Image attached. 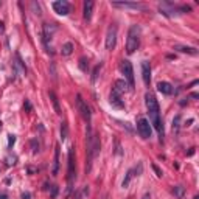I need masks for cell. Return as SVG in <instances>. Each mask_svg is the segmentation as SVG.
Instances as JSON below:
<instances>
[{"label":"cell","instance_id":"cell-1","mask_svg":"<svg viewBox=\"0 0 199 199\" xmlns=\"http://www.w3.org/2000/svg\"><path fill=\"white\" fill-rule=\"evenodd\" d=\"M145 104H146V109H148V114H149V120H151V124L156 128V131L159 132L160 140H163V135H165V131H163V123L160 118V107L159 103L156 100V97L153 93H146L145 95Z\"/></svg>","mask_w":199,"mask_h":199},{"label":"cell","instance_id":"cell-2","mask_svg":"<svg viewBox=\"0 0 199 199\" xmlns=\"http://www.w3.org/2000/svg\"><path fill=\"white\" fill-rule=\"evenodd\" d=\"M139 47H140V27L131 25V28L128 31V40H126V53L132 55Z\"/></svg>","mask_w":199,"mask_h":199},{"label":"cell","instance_id":"cell-3","mask_svg":"<svg viewBox=\"0 0 199 199\" xmlns=\"http://www.w3.org/2000/svg\"><path fill=\"white\" fill-rule=\"evenodd\" d=\"M67 163H69V168H67V181H69V190L67 193L72 191V185L76 179V168H75V149L70 148L69 149V159H67Z\"/></svg>","mask_w":199,"mask_h":199},{"label":"cell","instance_id":"cell-4","mask_svg":"<svg viewBox=\"0 0 199 199\" xmlns=\"http://www.w3.org/2000/svg\"><path fill=\"white\" fill-rule=\"evenodd\" d=\"M121 72H123V75L126 78V82H128L129 89H134V69H132V64L128 59L121 61Z\"/></svg>","mask_w":199,"mask_h":199},{"label":"cell","instance_id":"cell-5","mask_svg":"<svg viewBox=\"0 0 199 199\" xmlns=\"http://www.w3.org/2000/svg\"><path fill=\"white\" fill-rule=\"evenodd\" d=\"M137 131L142 139H151V124L145 117H139L137 120Z\"/></svg>","mask_w":199,"mask_h":199},{"label":"cell","instance_id":"cell-6","mask_svg":"<svg viewBox=\"0 0 199 199\" xmlns=\"http://www.w3.org/2000/svg\"><path fill=\"white\" fill-rule=\"evenodd\" d=\"M76 107H78V111H80L81 117L86 120L87 123H90V118H92V114H90V109H89V106H87V103L82 100V97H81L80 93L76 95Z\"/></svg>","mask_w":199,"mask_h":199},{"label":"cell","instance_id":"cell-7","mask_svg":"<svg viewBox=\"0 0 199 199\" xmlns=\"http://www.w3.org/2000/svg\"><path fill=\"white\" fill-rule=\"evenodd\" d=\"M115 44H117V25H111L106 33V48L114 50Z\"/></svg>","mask_w":199,"mask_h":199},{"label":"cell","instance_id":"cell-8","mask_svg":"<svg viewBox=\"0 0 199 199\" xmlns=\"http://www.w3.org/2000/svg\"><path fill=\"white\" fill-rule=\"evenodd\" d=\"M53 9L59 16H67L70 13V5L65 0H58V2H53Z\"/></svg>","mask_w":199,"mask_h":199},{"label":"cell","instance_id":"cell-9","mask_svg":"<svg viewBox=\"0 0 199 199\" xmlns=\"http://www.w3.org/2000/svg\"><path fill=\"white\" fill-rule=\"evenodd\" d=\"M142 78H143V82L146 86H149V82H151V65L148 61L142 62Z\"/></svg>","mask_w":199,"mask_h":199},{"label":"cell","instance_id":"cell-10","mask_svg":"<svg viewBox=\"0 0 199 199\" xmlns=\"http://www.w3.org/2000/svg\"><path fill=\"white\" fill-rule=\"evenodd\" d=\"M112 6H117V8H131V9H145L143 5L132 3V2H112Z\"/></svg>","mask_w":199,"mask_h":199},{"label":"cell","instance_id":"cell-11","mask_svg":"<svg viewBox=\"0 0 199 199\" xmlns=\"http://www.w3.org/2000/svg\"><path fill=\"white\" fill-rule=\"evenodd\" d=\"M111 104L115 106V107H118V109L124 107V103L121 100V95H120L115 89H112V92H111Z\"/></svg>","mask_w":199,"mask_h":199},{"label":"cell","instance_id":"cell-12","mask_svg":"<svg viewBox=\"0 0 199 199\" xmlns=\"http://www.w3.org/2000/svg\"><path fill=\"white\" fill-rule=\"evenodd\" d=\"M82 13H84V19L90 20L92 19V13H93V2L92 0H86L82 5Z\"/></svg>","mask_w":199,"mask_h":199},{"label":"cell","instance_id":"cell-13","mask_svg":"<svg viewBox=\"0 0 199 199\" xmlns=\"http://www.w3.org/2000/svg\"><path fill=\"white\" fill-rule=\"evenodd\" d=\"M59 173V145L55 146V159H53V166H51V174L56 176Z\"/></svg>","mask_w":199,"mask_h":199},{"label":"cell","instance_id":"cell-14","mask_svg":"<svg viewBox=\"0 0 199 199\" xmlns=\"http://www.w3.org/2000/svg\"><path fill=\"white\" fill-rule=\"evenodd\" d=\"M157 90L160 93H163V95H171L173 93V86L170 82H166V81H160L157 84Z\"/></svg>","mask_w":199,"mask_h":199},{"label":"cell","instance_id":"cell-15","mask_svg":"<svg viewBox=\"0 0 199 199\" xmlns=\"http://www.w3.org/2000/svg\"><path fill=\"white\" fill-rule=\"evenodd\" d=\"M174 50L181 51V53H187V55H198V50L195 47H188V45H174Z\"/></svg>","mask_w":199,"mask_h":199},{"label":"cell","instance_id":"cell-16","mask_svg":"<svg viewBox=\"0 0 199 199\" xmlns=\"http://www.w3.org/2000/svg\"><path fill=\"white\" fill-rule=\"evenodd\" d=\"M48 97H50V100H51V104H53V107H55V112H56L58 115H61V107H59V100H58L56 93H55L53 90H50V92H48Z\"/></svg>","mask_w":199,"mask_h":199},{"label":"cell","instance_id":"cell-17","mask_svg":"<svg viewBox=\"0 0 199 199\" xmlns=\"http://www.w3.org/2000/svg\"><path fill=\"white\" fill-rule=\"evenodd\" d=\"M128 87H129V86H128V82H126L124 80L115 81V86H114V89H115V90L118 92L120 95H121L123 92H126V90H128Z\"/></svg>","mask_w":199,"mask_h":199},{"label":"cell","instance_id":"cell-18","mask_svg":"<svg viewBox=\"0 0 199 199\" xmlns=\"http://www.w3.org/2000/svg\"><path fill=\"white\" fill-rule=\"evenodd\" d=\"M61 53H62V56H70L73 53V44L72 42H65L62 45V48H61Z\"/></svg>","mask_w":199,"mask_h":199},{"label":"cell","instance_id":"cell-19","mask_svg":"<svg viewBox=\"0 0 199 199\" xmlns=\"http://www.w3.org/2000/svg\"><path fill=\"white\" fill-rule=\"evenodd\" d=\"M132 177H134V171H132V168L126 173V176H124V179H123V182H121V187L123 188H128L129 187V184H131V181H132Z\"/></svg>","mask_w":199,"mask_h":199},{"label":"cell","instance_id":"cell-20","mask_svg":"<svg viewBox=\"0 0 199 199\" xmlns=\"http://www.w3.org/2000/svg\"><path fill=\"white\" fill-rule=\"evenodd\" d=\"M173 193H174V196L179 199H182L185 196V187H182V185H176L174 188H173Z\"/></svg>","mask_w":199,"mask_h":199},{"label":"cell","instance_id":"cell-21","mask_svg":"<svg viewBox=\"0 0 199 199\" xmlns=\"http://www.w3.org/2000/svg\"><path fill=\"white\" fill-rule=\"evenodd\" d=\"M67 135H69V126H67L65 121H62V123H61V140L64 142V140L67 139Z\"/></svg>","mask_w":199,"mask_h":199},{"label":"cell","instance_id":"cell-22","mask_svg":"<svg viewBox=\"0 0 199 199\" xmlns=\"http://www.w3.org/2000/svg\"><path fill=\"white\" fill-rule=\"evenodd\" d=\"M87 196H89V187L86 185V187L81 188V191L75 196V199H87Z\"/></svg>","mask_w":199,"mask_h":199},{"label":"cell","instance_id":"cell-23","mask_svg":"<svg viewBox=\"0 0 199 199\" xmlns=\"http://www.w3.org/2000/svg\"><path fill=\"white\" fill-rule=\"evenodd\" d=\"M101 67H103V64L100 62L95 69H93V73H92V82H95V81L98 80V73H100V70H101Z\"/></svg>","mask_w":199,"mask_h":199},{"label":"cell","instance_id":"cell-24","mask_svg":"<svg viewBox=\"0 0 199 199\" xmlns=\"http://www.w3.org/2000/svg\"><path fill=\"white\" fill-rule=\"evenodd\" d=\"M87 67H89V61L86 58H81L80 59V69L82 72H87Z\"/></svg>","mask_w":199,"mask_h":199},{"label":"cell","instance_id":"cell-25","mask_svg":"<svg viewBox=\"0 0 199 199\" xmlns=\"http://www.w3.org/2000/svg\"><path fill=\"white\" fill-rule=\"evenodd\" d=\"M179 123H181V115H176L173 120V131H176V132L179 131V126H181Z\"/></svg>","mask_w":199,"mask_h":199},{"label":"cell","instance_id":"cell-26","mask_svg":"<svg viewBox=\"0 0 199 199\" xmlns=\"http://www.w3.org/2000/svg\"><path fill=\"white\" fill-rule=\"evenodd\" d=\"M132 171L135 173L134 176H140V174H142V171H143V165H142V163H139L135 168H132Z\"/></svg>","mask_w":199,"mask_h":199},{"label":"cell","instance_id":"cell-27","mask_svg":"<svg viewBox=\"0 0 199 199\" xmlns=\"http://www.w3.org/2000/svg\"><path fill=\"white\" fill-rule=\"evenodd\" d=\"M153 170H154V173H156V176H157V177H162V176H163L162 170H160V168L157 166V165H153Z\"/></svg>","mask_w":199,"mask_h":199},{"label":"cell","instance_id":"cell-28","mask_svg":"<svg viewBox=\"0 0 199 199\" xmlns=\"http://www.w3.org/2000/svg\"><path fill=\"white\" fill-rule=\"evenodd\" d=\"M51 78L53 81H56V70H55V64L51 62Z\"/></svg>","mask_w":199,"mask_h":199},{"label":"cell","instance_id":"cell-29","mask_svg":"<svg viewBox=\"0 0 199 199\" xmlns=\"http://www.w3.org/2000/svg\"><path fill=\"white\" fill-rule=\"evenodd\" d=\"M14 142H16V137H14V135H9V140H8V145L11 146V145H14Z\"/></svg>","mask_w":199,"mask_h":199},{"label":"cell","instance_id":"cell-30","mask_svg":"<svg viewBox=\"0 0 199 199\" xmlns=\"http://www.w3.org/2000/svg\"><path fill=\"white\" fill-rule=\"evenodd\" d=\"M25 107H27V111H31V104L28 101H25Z\"/></svg>","mask_w":199,"mask_h":199},{"label":"cell","instance_id":"cell-31","mask_svg":"<svg viewBox=\"0 0 199 199\" xmlns=\"http://www.w3.org/2000/svg\"><path fill=\"white\" fill-rule=\"evenodd\" d=\"M56 193H58V188H56V187H53V191H51V196H56Z\"/></svg>","mask_w":199,"mask_h":199},{"label":"cell","instance_id":"cell-32","mask_svg":"<svg viewBox=\"0 0 199 199\" xmlns=\"http://www.w3.org/2000/svg\"><path fill=\"white\" fill-rule=\"evenodd\" d=\"M3 30H5V27H3V22H0V33H3Z\"/></svg>","mask_w":199,"mask_h":199},{"label":"cell","instance_id":"cell-33","mask_svg":"<svg viewBox=\"0 0 199 199\" xmlns=\"http://www.w3.org/2000/svg\"><path fill=\"white\" fill-rule=\"evenodd\" d=\"M142 199H151V195H149V193H146V195H145Z\"/></svg>","mask_w":199,"mask_h":199},{"label":"cell","instance_id":"cell-34","mask_svg":"<svg viewBox=\"0 0 199 199\" xmlns=\"http://www.w3.org/2000/svg\"><path fill=\"white\" fill-rule=\"evenodd\" d=\"M22 198H24V199H28V198H30V193H25V195H24Z\"/></svg>","mask_w":199,"mask_h":199},{"label":"cell","instance_id":"cell-35","mask_svg":"<svg viewBox=\"0 0 199 199\" xmlns=\"http://www.w3.org/2000/svg\"><path fill=\"white\" fill-rule=\"evenodd\" d=\"M0 199H8V196H5V195H2V196H0Z\"/></svg>","mask_w":199,"mask_h":199}]
</instances>
